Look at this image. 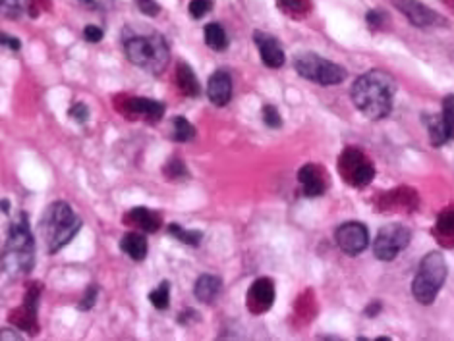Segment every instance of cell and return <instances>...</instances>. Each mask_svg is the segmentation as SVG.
<instances>
[{
    "label": "cell",
    "mask_w": 454,
    "mask_h": 341,
    "mask_svg": "<svg viewBox=\"0 0 454 341\" xmlns=\"http://www.w3.org/2000/svg\"><path fill=\"white\" fill-rule=\"evenodd\" d=\"M397 83L385 70H369L352 85V101L365 118L383 119L392 110Z\"/></svg>",
    "instance_id": "cell-1"
},
{
    "label": "cell",
    "mask_w": 454,
    "mask_h": 341,
    "mask_svg": "<svg viewBox=\"0 0 454 341\" xmlns=\"http://www.w3.org/2000/svg\"><path fill=\"white\" fill-rule=\"evenodd\" d=\"M35 264V239L29 230L25 215H20L12 224L6 238V245L2 251V270L8 278L27 276Z\"/></svg>",
    "instance_id": "cell-2"
},
{
    "label": "cell",
    "mask_w": 454,
    "mask_h": 341,
    "mask_svg": "<svg viewBox=\"0 0 454 341\" xmlns=\"http://www.w3.org/2000/svg\"><path fill=\"white\" fill-rule=\"evenodd\" d=\"M41 235L50 254L64 249L81 230V218L64 201H55L41 218Z\"/></svg>",
    "instance_id": "cell-3"
},
{
    "label": "cell",
    "mask_w": 454,
    "mask_h": 341,
    "mask_svg": "<svg viewBox=\"0 0 454 341\" xmlns=\"http://www.w3.org/2000/svg\"><path fill=\"white\" fill-rule=\"evenodd\" d=\"M124 50L136 68L143 72L159 75L166 70L171 62V50L166 39L159 33L149 35H126L124 33Z\"/></svg>",
    "instance_id": "cell-4"
},
{
    "label": "cell",
    "mask_w": 454,
    "mask_h": 341,
    "mask_svg": "<svg viewBox=\"0 0 454 341\" xmlns=\"http://www.w3.org/2000/svg\"><path fill=\"white\" fill-rule=\"evenodd\" d=\"M446 280V261L443 253L431 251L422 259L416 278L412 282V293L420 305H431L437 299Z\"/></svg>",
    "instance_id": "cell-5"
},
{
    "label": "cell",
    "mask_w": 454,
    "mask_h": 341,
    "mask_svg": "<svg viewBox=\"0 0 454 341\" xmlns=\"http://www.w3.org/2000/svg\"><path fill=\"white\" fill-rule=\"evenodd\" d=\"M294 68L304 80L313 81L317 85H339L348 75L342 66L331 60H325L313 52H304V55L296 56Z\"/></svg>",
    "instance_id": "cell-6"
},
{
    "label": "cell",
    "mask_w": 454,
    "mask_h": 341,
    "mask_svg": "<svg viewBox=\"0 0 454 341\" xmlns=\"http://www.w3.org/2000/svg\"><path fill=\"white\" fill-rule=\"evenodd\" d=\"M339 172L350 187H365L375 177L374 164L356 147H348L339 159Z\"/></svg>",
    "instance_id": "cell-7"
},
{
    "label": "cell",
    "mask_w": 454,
    "mask_h": 341,
    "mask_svg": "<svg viewBox=\"0 0 454 341\" xmlns=\"http://www.w3.org/2000/svg\"><path fill=\"white\" fill-rule=\"evenodd\" d=\"M410 239H412V233L402 224L383 226L374 241L375 259H379L383 262L395 261L398 254L410 245Z\"/></svg>",
    "instance_id": "cell-8"
},
{
    "label": "cell",
    "mask_w": 454,
    "mask_h": 341,
    "mask_svg": "<svg viewBox=\"0 0 454 341\" xmlns=\"http://www.w3.org/2000/svg\"><path fill=\"white\" fill-rule=\"evenodd\" d=\"M392 6L404 14L408 17V22L414 25V27H437V25H446V22L443 20L441 14H437L435 10H431L430 6H425L420 0H390Z\"/></svg>",
    "instance_id": "cell-9"
},
{
    "label": "cell",
    "mask_w": 454,
    "mask_h": 341,
    "mask_svg": "<svg viewBox=\"0 0 454 341\" xmlns=\"http://www.w3.org/2000/svg\"><path fill=\"white\" fill-rule=\"evenodd\" d=\"M430 139L433 147H443L454 139V95L445 96L443 112L427 119Z\"/></svg>",
    "instance_id": "cell-10"
},
{
    "label": "cell",
    "mask_w": 454,
    "mask_h": 341,
    "mask_svg": "<svg viewBox=\"0 0 454 341\" xmlns=\"http://www.w3.org/2000/svg\"><path fill=\"white\" fill-rule=\"evenodd\" d=\"M336 243L348 256L362 254L369 245V233L362 222H346L336 230Z\"/></svg>",
    "instance_id": "cell-11"
},
{
    "label": "cell",
    "mask_w": 454,
    "mask_h": 341,
    "mask_svg": "<svg viewBox=\"0 0 454 341\" xmlns=\"http://www.w3.org/2000/svg\"><path fill=\"white\" fill-rule=\"evenodd\" d=\"M275 303V284L269 278H257L248 289L246 295V307L252 314H265L271 310Z\"/></svg>",
    "instance_id": "cell-12"
},
{
    "label": "cell",
    "mask_w": 454,
    "mask_h": 341,
    "mask_svg": "<svg viewBox=\"0 0 454 341\" xmlns=\"http://www.w3.org/2000/svg\"><path fill=\"white\" fill-rule=\"evenodd\" d=\"M253 41H255L257 50H260L261 62L265 64L267 68H271V70H278V68H283L284 62H286V56H284L281 41L265 31L253 33Z\"/></svg>",
    "instance_id": "cell-13"
},
{
    "label": "cell",
    "mask_w": 454,
    "mask_h": 341,
    "mask_svg": "<svg viewBox=\"0 0 454 341\" xmlns=\"http://www.w3.org/2000/svg\"><path fill=\"white\" fill-rule=\"evenodd\" d=\"M298 182L306 197H319L329 187V175L319 164H306L298 172Z\"/></svg>",
    "instance_id": "cell-14"
},
{
    "label": "cell",
    "mask_w": 454,
    "mask_h": 341,
    "mask_svg": "<svg viewBox=\"0 0 454 341\" xmlns=\"http://www.w3.org/2000/svg\"><path fill=\"white\" fill-rule=\"evenodd\" d=\"M126 110L130 114L132 118L146 119L149 124H155L164 116V104L153 99H126Z\"/></svg>",
    "instance_id": "cell-15"
},
{
    "label": "cell",
    "mask_w": 454,
    "mask_h": 341,
    "mask_svg": "<svg viewBox=\"0 0 454 341\" xmlns=\"http://www.w3.org/2000/svg\"><path fill=\"white\" fill-rule=\"evenodd\" d=\"M207 96L215 106H227L232 99V78L225 70L215 72L207 81Z\"/></svg>",
    "instance_id": "cell-16"
},
{
    "label": "cell",
    "mask_w": 454,
    "mask_h": 341,
    "mask_svg": "<svg viewBox=\"0 0 454 341\" xmlns=\"http://www.w3.org/2000/svg\"><path fill=\"white\" fill-rule=\"evenodd\" d=\"M124 222H128L139 231H147V233H155L162 226L161 216L146 207L132 208L130 212L126 215V218H124Z\"/></svg>",
    "instance_id": "cell-17"
},
{
    "label": "cell",
    "mask_w": 454,
    "mask_h": 341,
    "mask_svg": "<svg viewBox=\"0 0 454 341\" xmlns=\"http://www.w3.org/2000/svg\"><path fill=\"white\" fill-rule=\"evenodd\" d=\"M222 291V280L215 274H201L195 282V299L203 305H211Z\"/></svg>",
    "instance_id": "cell-18"
},
{
    "label": "cell",
    "mask_w": 454,
    "mask_h": 341,
    "mask_svg": "<svg viewBox=\"0 0 454 341\" xmlns=\"http://www.w3.org/2000/svg\"><path fill=\"white\" fill-rule=\"evenodd\" d=\"M120 249L130 256L132 261L141 262L147 256V238L139 231H130L122 238Z\"/></svg>",
    "instance_id": "cell-19"
},
{
    "label": "cell",
    "mask_w": 454,
    "mask_h": 341,
    "mask_svg": "<svg viewBox=\"0 0 454 341\" xmlns=\"http://www.w3.org/2000/svg\"><path fill=\"white\" fill-rule=\"evenodd\" d=\"M176 83H178L182 95L199 96V93H201V85L195 78L194 70L186 62H178V66H176Z\"/></svg>",
    "instance_id": "cell-20"
},
{
    "label": "cell",
    "mask_w": 454,
    "mask_h": 341,
    "mask_svg": "<svg viewBox=\"0 0 454 341\" xmlns=\"http://www.w3.org/2000/svg\"><path fill=\"white\" fill-rule=\"evenodd\" d=\"M203 37H205V43L207 47L211 50H217V52H222L228 48V35L225 31V27L220 24H207L205 29H203Z\"/></svg>",
    "instance_id": "cell-21"
},
{
    "label": "cell",
    "mask_w": 454,
    "mask_h": 341,
    "mask_svg": "<svg viewBox=\"0 0 454 341\" xmlns=\"http://www.w3.org/2000/svg\"><path fill=\"white\" fill-rule=\"evenodd\" d=\"M435 233L441 241L445 243H453L454 241V208L441 212L437 218V226H435Z\"/></svg>",
    "instance_id": "cell-22"
},
{
    "label": "cell",
    "mask_w": 454,
    "mask_h": 341,
    "mask_svg": "<svg viewBox=\"0 0 454 341\" xmlns=\"http://www.w3.org/2000/svg\"><path fill=\"white\" fill-rule=\"evenodd\" d=\"M195 137V127L187 122V118L184 116H176L172 119V139L176 143H186L192 141Z\"/></svg>",
    "instance_id": "cell-23"
},
{
    "label": "cell",
    "mask_w": 454,
    "mask_h": 341,
    "mask_svg": "<svg viewBox=\"0 0 454 341\" xmlns=\"http://www.w3.org/2000/svg\"><path fill=\"white\" fill-rule=\"evenodd\" d=\"M169 233H171L172 238H176L180 243H184V245L190 247H199L203 239V231L199 230H184L182 226L178 224H171L169 226Z\"/></svg>",
    "instance_id": "cell-24"
},
{
    "label": "cell",
    "mask_w": 454,
    "mask_h": 341,
    "mask_svg": "<svg viewBox=\"0 0 454 341\" xmlns=\"http://www.w3.org/2000/svg\"><path fill=\"white\" fill-rule=\"evenodd\" d=\"M276 6L288 17H304L311 8L309 0H276Z\"/></svg>",
    "instance_id": "cell-25"
},
{
    "label": "cell",
    "mask_w": 454,
    "mask_h": 341,
    "mask_svg": "<svg viewBox=\"0 0 454 341\" xmlns=\"http://www.w3.org/2000/svg\"><path fill=\"white\" fill-rule=\"evenodd\" d=\"M149 301L157 310L169 309V303H171V284L169 282H162L161 286L155 287L153 291L149 293Z\"/></svg>",
    "instance_id": "cell-26"
},
{
    "label": "cell",
    "mask_w": 454,
    "mask_h": 341,
    "mask_svg": "<svg viewBox=\"0 0 454 341\" xmlns=\"http://www.w3.org/2000/svg\"><path fill=\"white\" fill-rule=\"evenodd\" d=\"M0 6H2V16L6 20H17L24 14L25 0H2Z\"/></svg>",
    "instance_id": "cell-27"
},
{
    "label": "cell",
    "mask_w": 454,
    "mask_h": 341,
    "mask_svg": "<svg viewBox=\"0 0 454 341\" xmlns=\"http://www.w3.org/2000/svg\"><path fill=\"white\" fill-rule=\"evenodd\" d=\"M261 118H263V124L267 127H273V129L283 127V116L278 114V110H276L273 104H265L261 108Z\"/></svg>",
    "instance_id": "cell-28"
},
{
    "label": "cell",
    "mask_w": 454,
    "mask_h": 341,
    "mask_svg": "<svg viewBox=\"0 0 454 341\" xmlns=\"http://www.w3.org/2000/svg\"><path fill=\"white\" fill-rule=\"evenodd\" d=\"M164 174H166L169 180H182V177H186L187 175V168L182 160L172 159L169 160V164L164 166Z\"/></svg>",
    "instance_id": "cell-29"
},
{
    "label": "cell",
    "mask_w": 454,
    "mask_h": 341,
    "mask_svg": "<svg viewBox=\"0 0 454 341\" xmlns=\"http://www.w3.org/2000/svg\"><path fill=\"white\" fill-rule=\"evenodd\" d=\"M187 10H190L194 20H201L203 16H207L213 10V0H192Z\"/></svg>",
    "instance_id": "cell-30"
},
{
    "label": "cell",
    "mask_w": 454,
    "mask_h": 341,
    "mask_svg": "<svg viewBox=\"0 0 454 341\" xmlns=\"http://www.w3.org/2000/svg\"><path fill=\"white\" fill-rule=\"evenodd\" d=\"M136 6L143 16L157 17L161 14V6H159L157 0H136Z\"/></svg>",
    "instance_id": "cell-31"
},
{
    "label": "cell",
    "mask_w": 454,
    "mask_h": 341,
    "mask_svg": "<svg viewBox=\"0 0 454 341\" xmlns=\"http://www.w3.org/2000/svg\"><path fill=\"white\" fill-rule=\"evenodd\" d=\"M68 114H70V118L76 119L78 124H85V122L90 119V108H87L83 103L73 104Z\"/></svg>",
    "instance_id": "cell-32"
},
{
    "label": "cell",
    "mask_w": 454,
    "mask_h": 341,
    "mask_svg": "<svg viewBox=\"0 0 454 341\" xmlns=\"http://www.w3.org/2000/svg\"><path fill=\"white\" fill-rule=\"evenodd\" d=\"M97 297H99V289L95 286H91L87 291H85V295H83V299L80 301V310H91L93 307H95V303H97Z\"/></svg>",
    "instance_id": "cell-33"
},
{
    "label": "cell",
    "mask_w": 454,
    "mask_h": 341,
    "mask_svg": "<svg viewBox=\"0 0 454 341\" xmlns=\"http://www.w3.org/2000/svg\"><path fill=\"white\" fill-rule=\"evenodd\" d=\"M80 2L85 4L87 8L101 10V12H106L114 6V0H80Z\"/></svg>",
    "instance_id": "cell-34"
},
{
    "label": "cell",
    "mask_w": 454,
    "mask_h": 341,
    "mask_svg": "<svg viewBox=\"0 0 454 341\" xmlns=\"http://www.w3.org/2000/svg\"><path fill=\"white\" fill-rule=\"evenodd\" d=\"M103 29L99 27V25H87L85 29H83V37L87 43H99V41L103 39Z\"/></svg>",
    "instance_id": "cell-35"
},
{
    "label": "cell",
    "mask_w": 454,
    "mask_h": 341,
    "mask_svg": "<svg viewBox=\"0 0 454 341\" xmlns=\"http://www.w3.org/2000/svg\"><path fill=\"white\" fill-rule=\"evenodd\" d=\"M383 20H385V17H383L381 12H374V10L367 12V24H369L371 29H379L383 24Z\"/></svg>",
    "instance_id": "cell-36"
},
{
    "label": "cell",
    "mask_w": 454,
    "mask_h": 341,
    "mask_svg": "<svg viewBox=\"0 0 454 341\" xmlns=\"http://www.w3.org/2000/svg\"><path fill=\"white\" fill-rule=\"evenodd\" d=\"M2 45L12 48V50H20V48H22V43L17 39H14V37H8V35H2Z\"/></svg>",
    "instance_id": "cell-37"
},
{
    "label": "cell",
    "mask_w": 454,
    "mask_h": 341,
    "mask_svg": "<svg viewBox=\"0 0 454 341\" xmlns=\"http://www.w3.org/2000/svg\"><path fill=\"white\" fill-rule=\"evenodd\" d=\"M0 338H2V340H22V335L17 332H12V330H2V332H0Z\"/></svg>",
    "instance_id": "cell-38"
}]
</instances>
